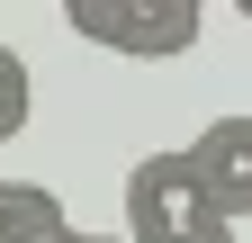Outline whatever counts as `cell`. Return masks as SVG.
Returning a JSON list of instances; mask_svg holds the SVG:
<instances>
[{
	"mask_svg": "<svg viewBox=\"0 0 252 243\" xmlns=\"http://www.w3.org/2000/svg\"><path fill=\"white\" fill-rule=\"evenodd\" d=\"M126 234L135 243H234V216L207 198L189 144L144 153L135 171H126Z\"/></svg>",
	"mask_w": 252,
	"mask_h": 243,
	"instance_id": "6da1fadb",
	"label": "cell"
},
{
	"mask_svg": "<svg viewBox=\"0 0 252 243\" xmlns=\"http://www.w3.org/2000/svg\"><path fill=\"white\" fill-rule=\"evenodd\" d=\"M63 27L90 36V45H108V54H135V63H171V54L198 45L207 9L198 0H72Z\"/></svg>",
	"mask_w": 252,
	"mask_h": 243,
	"instance_id": "7a4b0ae2",
	"label": "cell"
},
{
	"mask_svg": "<svg viewBox=\"0 0 252 243\" xmlns=\"http://www.w3.org/2000/svg\"><path fill=\"white\" fill-rule=\"evenodd\" d=\"M189 162H198L207 198H216V207L243 225V216H252V117H216V126H198Z\"/></svg>",
	"mask_w": 252,
	"mask_h": 243,
	"instance_id": "3957f363",
	"label": "cell"
},
{
	"mask_svg": "<svg viewBox=\"0 0 252 243\" xmlns=\"http://www.w3.org/2000/svg\"><path fill=\"white\" fill-rule=\"evenodd\" d=\"M63 198L45 180H0V243H63Z\"/></svg>",
	"mask_w": 252,
	"mask_h": 243,
	"instance_id": "277c9868",
	"label": "cell"
},
{
	"mask_svg": "<svg viewBox=\"0 0 252 243\" xmlns=\"http://www.w3.org/2000/svg\"><path fill=\"white\" fill-rule=\"evenodd\" d=\"M27 108H36V81H27V63H18L9 45H0V144L27 126Z\"/></svg>",
	"mask_w": 252,
	"mask_h": 243,
	"instance_id": "5b68a950",
	"label": "cell"
},
{
	"mask_svg": "<svg viewBox=\"0 0 252 243\" xmlns=\"http://www.w3.org/2000/svg\"><path fill=\"white\" fill-rule=\"evenodd\" d=\"M81 243H135V234H81Z\"/></svg>",
	"mask_w": 252,
	"mask_h": 243,
	"instance_id": "8992f818",
	"label": "cell"
},
{
	"mask_svg": "<svg viewBox=\"0 0 252 243\" xmlns=\"http://www.w3.org/2000/svg\"><path fill=\"white\" fill-rule=\"evenodd\" d=\"M63 243H81V234H63Z\"/></svg>",
	"mask_w": 252,
	"mask_h": 243,
	"instance_id": "52a82bcc",
	"label": "cell"
}]
</instances>
